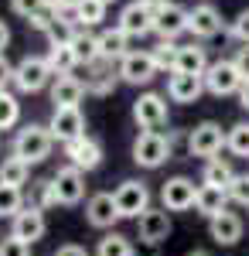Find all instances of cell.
I'll return each mask as SVG.
<instances>
[{
    "instance_id": "6da1fadb",
    "label": "cell",
    "mask_w": 249,
    "mask_h": 256,
    "mask_svg": "<svg viewBox=\"0 0 249 256\" xmlns=\"http://www.w3.org/2000/svg\"><path fill=\"white\" fill-rule=\"evenodd\" d=\"M52 147H55L52 130L41 126V123H28V126H20L18 137H14V158H20L24 164H41V160H48Z\"/></svg>"
},
{
    "instance_id": "7a4b0ae2",
    "label": "cell",
    "mask_w": 249,
    "mask_h": 256,
    "mask_svg": "<svg viewBox=\"0 0 249 256\" xmlns=\"http://www.w3.org/2000/svg\"><path fill=\"white\" fill-rule=\"evenodd\" d=\"M171 150H174L171 137H164L157 130H144L134 140V164L144 168V171H157V168H164L171 160Z\"/></svg>"
},
{
    "instance_id": "3957f363",
    "label": "cell",
    "mask_w": 249,
    "mask_h": 256,
    "mask_svg": "<svg viewBox=\"0 0 249 256\" xmlns=\"http://www.w3.org/2000/svg\"><path fill=\"white\" fill-rule=\"evenodd\" d=\"M226 137H229V134H226L215 120H205V123H198L192 134H188V154H192V158H205V160L218 158L222 147H226Z\"/></svg>"
},
{
    "instance_id": "277c9868",
    "label": "cell",
    "mask_w": 249,
    "mask_h": 256,
    "mask_svg": "<svg viewBox=\"0 0 249 256\" xmlns=\"http://www.w3.org/2000/svg\"><path fill=\"white\" fill-rule=\"evenodd\" d=\"M242 72L236 68V62H212L208 72H205V92L212 96H239V89H242Z\"/></svg>"
},
{
    "instance_id": "5b68a950",
    "label": "cell",
    "mask_w": 249,
    "mask_h": 256,
    "mask_svg": "<svg viewBox=\"0 0 249 256\" xmlns=\"http://www.w3.org/2000/svg\"><path fill=\"white\" fill-rule=\"evenodd\" d=\"M113 198H116V208H120V218H140L150 208V188L136 178L123 181L113 192Z\"/></svg>"
},
{
    "instance_id": "8992f818",
    "label": "cell",
    "mask_w": 249,
    "mask_h": 256,
    "mask_svg": "<svg viewBox=\"0 0 249 256\" xmlns=\"http://www.w3.org/2000/svg\"><path fill=\"white\" fill-rule=\"evenodd\" d=\"M44 232H48V218H44V208H38V205H24L18 216L10 218V236L28 242V246L41 242Z\"/></svg>"
},
{
    "instance_id": "52a82bcc",
    "label": "cell",
    "mask_w": 249,
    "mask_h": 256,
    "mask_svg": "<svg viewBox=\"0 0 249 256\" xmlns=\"http://www.w3.org/2000/svg\"><path fill=\"white\" fill-rule=\"evenodd\" d=\"M52 65L48 58H38V55H28V58L18 62V68H14V86H18L20 92H41L48 82H52Z\"/></svg>"
},
{
    "instance_id": "ba28073f",
    "label": "cell",
    "mask_w": 249,
    "mask_h": 256,
    "mask_svg": "<svg viewBox=\"0 0 249 256\" xmlns=\"http://www.w3.org/2000/svg\"><path fill=\"white\" fill-rule=\"evenodd\" d=\"M134 120L140 130H157L168 126V96L160 92H144V96L134 102Z\"/></svg>"
},
{
    "instance_id": "9c48e42d",
    "label": "cell",
    "mask_w": 249,
    "mask_h": 256,
    "mask_svg": "<svg viewBox=\"0 0 249 256\" xmlns=\"http://www.w3.org/2000/svg\"><path fill=\"white\" fill-rule=\"evenodd\" d=\"M194 198H198V188H194L192 178L184 174L168 178L164 188H160V205L168 212H188V208H194Z\"/></svg>"
},
{
    "instance_id": "30bf717a",
    "label": "cell",
    "mask_w": 249,
    "mask_h": 256,
    "mask_svg": "<svg viewBox=\"0 0 249 256\" xmlns=\"http://www.w3.org/2000/svg\"><path fill=\"white\" fill-rule=\"evenodd\" d=\"M171 212L168 208H147L144 216L136 218V236L140 242H147V246H160V242H168L171 236Z\"/></svg>"
},
{
    "instance_id": "8fae6325",
    "label": "cell",
    "mask_w": 249,
    "mask_h": 256,
    "mask_svg": "<svg viewBox=\"0 0 249 256\" xmlns=\"http://www.w3.org/2000/svg\"><path fill=\"white\" fill-rule=\"evenodd\" d=\"M157 72L160 68H157L150 52H130L120 62V82H126V86H150Z\"/></svg>"
},
{
    "instance_id": "7c38bea8",
    "label": "cell",
    "mask_w": 249,
    "mask_h": 256,
    "mask_svg": "<svg viewBox=\"0 0 249 256\" xmlns=\"http://www.w3.org/2000/svg\"><path fill=\"white\" fill-rule=\"evenodd\" d=\"M52 181H55V192H58V205H78L86 198V171H78L72 164L58 168Z\"/></svg>"
},
{
    "instance_id": "4fadbf2b",
    "label": "cell",
    "mask_w": 249,
    "mask_h": 256,
    "mask_svg": "<svg viewBox=\"0 0 249 256\" xmlns=\"http://www.w3.org/2000/svg\"><path fill=\"white\" fill-rule=\"evenodd\" d=\"M86 222L92 229L102 232H113V226L120 222V208H116V198L110 192H96V195L86 202Z\"/></svg>"
},
{
    "instance_id": "5bb4252c",
    "label": "cell",
    "mask_w": 249,
    "mask_h": 256,
    "mask_svg": "<svg viewBox=\"0 0 249 256\" xmlns=\"http://www.w3.org/2000/svg\"><path fill=\"white\" fill-rule=\"evenodd\" d=\"M48 130H52V137L65 147V144H72V140L86 137V116H82V110H55L52 120H48Z\"/></svg>"
},
{
    "instance_id": "9a60e30c",
    "label": "cell",
    "mask_w": 249,
    "mask_h": 256,
    "mask_svg": "<svg viewBox=\"0 0 249 256\" xmlns=\"http://www.w3.org/2000/svg\"><path fill=\"white\" fill-rule=\"evenodd\" d=\"M65 158H68V164L78 168V171H96L99 164H102V144L86 134V137L65 144Z\"/></svg>"
},
{
    "instance_id": "2e32d148",
    "label": "cell",
    "mask_w": 249,
    "mask_h": 256,
    "mask_svg": "<svg viewBox=\"0 0 249 256\" xmlns=\"http://www.w3.org/2000/svg\"><path fill=\"white\" fill-rule=\"evenodd\" d=\"M184 31H188V10L184 7L168 4V7H160L154 14V34L160 41H174L178 34H184Z\"/></svg>"
},
{
    "instance_id": "e0dca14e",
    "label": "cell",
    "mask_w": 249,
    "mask_h": 256,
    "mask_svg": "<svg viewBox=\"0 0 249 256\" xmlns=\"http://www.w3.org/2000/svg\"><path fill=\"white\" fill-rule=\"evenodd\" d=\"M154 14H157V10H150V7H144L140 0H134V4H126L123 14H120V31H126L130 38H144V34L154 31Z\"/></svg>"
},
{
    "instance_id": "ac0fdd59",
    "label": "cell",
    "mask_w": 249,
    "mask_h": 256,
    "mask_svg": "<svg viewBox=\"0 0 249 256\" xmlns=\"http://www.w3.org/2000/svg\"><path fill=\"white\" fill-rule=\"evenodd\" d=\"M188 31L202 41L215 38V34H222V14L212 4H198L194 10H188Z\"/></svg>"
},
{
    "instance_id": "d6986e66",
    "label": "cell",
    "mask_w": 249,
    "mask_h": 256,
    "mask_svg": "<svg viewBox=\"0 0 249 256\" xmlns=\"http://www.w3.org/2000/svg\"><path fill=\"white\" fill-rule=\"evenodd\" d=\"M205 92V79L202 76H181V72H171L168 79V99L171 102H181V106H192L198 102Z\"/></svg>"
},
{
    "instance_id": "ffe728a7",
    "label": "cell",
    "mask_w": 249,
    "mask_h": 256,
    "mask_svg": "<svg viewBox=\"0 0 249 256\" xmlns=\"http://www.w3.org/2000/svg\"><path fill=\"white\" fill-rule=\"evenodd\" d=\"M86 96V82L76 76H55L52 82V102L55 110H78V102Z\"/></svg>"
},
{
    "instance_id": "44dd1931",
    "label": "cell",
    "mask_w": 249,
    "mask_h": 256,
    "mask_svg": "<svg viewBox=\"0 0 249 256\" xmlns=\"http://www.w3.org/2000/svg\"><path fill=\"white\" fill-rule=\"evenodd\" d=\"M246 232V222L236 216V212H222L218 218H212L208 222V236L215 246H236L239 239Z\"/></svg>"
},
{
    "instance_id": "7402d4cb",
    "label": "cell",
    "mask_w": 249,
    "mask_h": 256,
    "mask_svg": "<svg viewBox=\"0 0 249 256\" xmlns=\"http://www.w3.org/2000/svg\"><path fill=\"white\" fill-rule=\"evenodd\" d=\"M194 212L198 216L218 218L222 212H229V192L226 188H212V184H198V198H194Z\"/></svg>"
},
{
    "instance_id": "603a6c76",
    "label": "cell",
    "mask_w": 249,
    "mask_h": 256,
    "mask_svg": "<svg viewBox=\"0 0 249 256\" xmlns=\"http://www.w3.org/2000/svg\"><path fill=\"white\" fill-rule=\"evenodd\" d=\"M208 65L212 62H208V55H205L202 44H181V52H178V58H174L171 72H181V76H202V79H205Z\"/></svg>"
},
{
    "instance_id": "cb8c5ba5",
    "label": "cell",
    "mask_w": 249,
    "mask_h": 256,
    "mask_svg": "<svg viewBox=\"0 0 249 256\" xmlns=\"http://www.w3.org/2000/svg\"><path fill=\"white\" fill-rule=\"evenodd\" d=\"M92 68V76L86 79V92H92V96H110L116 89V82H120V72H113V62L99 58L89 65Z\"/></svg>"
},
{
    "instance_id": "d4e9b609",
    "label": "cell",
    "mask_w": 249,
    "mask_h": 256,
    "mask_svg": "<svg viewBox=\"0 0 249 256\" xmlns=\"http://www.w3.org/2000/svg\"><path fill=\"white\" fill-rule=\"evenodd\" d=\"M126 31H120V28H110V31H102L99 34V55L106 62H123L130 55V48H126Z\"/></svg>"
},
{
    "instance_id": "484cf974",
    "label": "cell",
    "mask_w": 249,
    "mask_h": 256,
    "mask_svg": "<svg viewBox=\"0 0 249 256\" xmlns=\"http://www.w3.org/2000/svg\"><path fill=\"white\" fill-rule=\"evenodd\" d=\"M236 171L226 158H212L205 160V171H202V184H212V188H229Z\"/></svg>"
},
{
    "instance_id": "4316f807",
    "label": "cell",
    "mask_w": 249,
    "mask_h": 256,
    "mask_svg": "<svg viewBox=\"0 0 249 256\" xmlns=\"http://www.w3.org/2000/svg\"><path fill=\"white\" fill-rule=\"evenodd\" d=\"M31 181V164H24L20 158H4L0 164V184H10V188H24Z\"/></svg>"
},
{
    "instance_id": "83f0119b",
    "label": "cell",
    "mask_w": 249,
    "mask_h": 256,
    "mask_svg": "<svg viewBox=\"0 0 249 256\" xmlns=\"http://www.w3.org/2000/svg\"><path fill=\"white\" fill-rule=\"evenodd\" d=\"M72 52H76V58H78V65H92V62H99L102 55H99V34H92V31H78L76 34V41H72Z\"/></svg>"
},
{
    "instance_id": "f1b7e54d",
    "label": "cell",
    "mask_w": 249,
    "mask_h": 256,
    "mask_svg": "<svg viewBox=\"0 0 249 256\" xmlns=\"http://www.w3.org/2000/svg\"><path fill=\"white\" fill-rule=\"evenodd\" d=\"M96 256H136L134 253V242L123 236V232H106V236L99 239V246H96Z\"/></svg>"
},
{
    "instance_id": "f546056e",
    "label": "cell",
    "mask_w": 249,
    "mask_h": 256,
    "mask_svg": "<svg viewBox=\"0 0 249 256\" xmlns=\"http://www.w3.org/2000/svg\"><path fill=\"white\" fill-rule=\"evenodd\" d=\"M226 150H229L232 158H246L249 160V123H236V126H229Z\"/></svg>"
},
{
    "instance_id": "4dcf8cb0",
    "label": "cell",
    "mask_w": 249,
    "mask_h": 256,
    "mask_svg": "<svg viewBox=\"0 0 249 256\" xmlns=\"http://www.w3.org/2000/svg\"><path fill=\"white\" fill-rule=\"evenodd\" d=\"M48 65H52L55 76H72V68L78 65L72 44H65V48H52V52H48Z\"/></svg>"
},
{
    "instance_id": "1f68e13d",
    "label": "cell",
    "mask_w": 249,
    "mask_h": 256,
    "mask_svg": "<svg viewBox=\"0 0 249 256\" xmlns=\"http://www.w3.org/2000/svg\"><path fill=\"white\" fill-rule=\"evenodd\" d=\"M76 20L89 31V28H96V24H102L106 20V4H99V0H82L76 10Z\"/></svg>"
},
{
    "instance_id": "d6a6232c",
    "label": "cell",
    "mask_w": 249,
    "mask_h": 256,
    "mask_svg": "<svg viewBox=\"0 0 249 256\" xmlns=\"http://www.w3.org/2000/svg\"><path fill=\"white\" fill-rule=\"evenodd\" d=\"M58 18H62V10H58L52 0H44V7H38V10L28 18V24H31L34 31H41V34H48V31L55 28V20H58Z\"/></svg>"
},
{
    "instance_id": "836d02e7",
    "label": "cell",
    "mask_w": 249,
    "mask_h": 256,
    "mask_svg": "<svg viewBox=\"0 0 249 256\" xmlns=\"http://www.w3.org/2000/svg\"><path fill=\"white\" fill-rule=\"evenodd\" d=\"M20 208H24V195H20V188L0 184V218H14Z\"/></svg>"
},
{
    "instance_id": "e575fe53",
    "label": "cell",
    "mask_w": 249,
    "mask_h": 256,
    "mask_svg": "<svg viewBox=\"0 0 249 256\" xmlns=\"http://www.w3.org/2000/svg\"><path fill=\"white\" fill-rule=\"evenodd\" d=\"M18 120H20V102H18V96L0 92V130L18 126Z\"/></svg>"
},
{
    "instance_id": "d590c367",
    "label": "cell",
    "mask_w": 249,
    "mask_h": 256,
    "mask_svg": "<svg viewBox=\"0 0 249 256\" xmlns=\"http://www.w3.org/2000/svg\"><path fill=\"white\" fill-rule=\"evenodd\" d=\"M76 24L72 20H65V18H58L55 20V28L48 31V41H52V48H65V44H72L76 41Z\"/></svg>"
},
{
    "instance_id": "8d00e7d4",
    "label": "cell",
    "mask_w": 249,
    "mask_h": 256,
    "mask_svg": "<svg viewBox=\"0 0 249 256\" xmlns=\"http://www.w3.org/2000/svg\"><path fill=\"white\" fill-rule=\"evenodd\" d=\"M178 52H181V44H174V41H160L150 55H154V62H157V68H174Z\"/></svg>"
},
{
    "instance_id": "74e56055",
    "label": "cell",
    "mask_w": 249,
    "mask_h": 256,
    "mask_svg": "<svg viewBox=\"0 0 249 256\" xmlns=\"http://www.w3.org/2000/svg\"><path fill=\"white\" fill-rule=\"evenodd\" d=\"M226 192H229V202H236V205H249V174H236Z\"/></svg>"
},
{
    "instance_id": "f35d334b",
    "label": "cell",
    "mask_w": 249,
    "mask_h": 256,
    "mask_svg": "<svg viewBox=\"0 0 249 256\" xmlns=\"http://www.w3.org/2000/svg\"><path fill=\"white\" fill-rule=\"evenodd\" d=\"M58 205V192H55V181H38V208H55Z\"/></svg>"
},
{
    "instance_id": "ab89813d",
    "label": "cell",
    "mask_w": 249,
    "mask_h": 256,
    "mask_svg": "<svg viewBox=\"0 0 249 256\" xmlns=\"http://www.w3.org/2000/svg\"><path fill=\"white\" fill-rule=\"evenodd\" d=\"M0 256H31V246L14 236H7V239H0Z\"/></svg>"
},
{
    "instance_id": "60d3db41",
    "label": "cell",
    "mask_w": 249,
    "mask_h": 256,
    "mask_svg": "<svg viewBox=\"0 0 249 256\" xmlns=\"http://www.w3.org/2000/svg\"><path fill=\"white\" fill-rule=\"evenodd\" d=\"M229 34H232V38H239L242 44H249V7H246V10H239V18L232 20Z\"/></svg>"
},
{
    "instance_id": "b9f144b4",
    "label": "cell",
    "mask_w": 249,
    "mask_h": 256,
    "mask_svg": "<svg viewBox=\"0 0 249 256\" xmlns=\"http://www.w3.org/2000/svg\"><path fill=\"white\" fill-rule=\"evenodd\" d=\"M38 7H44V0H10V10H14L18 18H24V20L31 18Z\"/></svg>"
},
{
    "instance_id": "7bdbcfd3",
    "label": "cell",
    "mask_w": 249,
    "mask_h": 256,
    "mask_svg": "<svg viewBox=\"0 0 249 256\" xmlns=\"http://www.w3.org/2000/svg\"><path fill=\"white\" fill-rule=\"evenodd\" d=\"M14 68H18V65H10V62L0 55V92H7V86L14 82Z\"/></svg>"
},
{
    "instance_id": "ee69618b",
    "label": "cell",
    "mask_w": 249,
    "mask_h": 256,
    "mask_svg": "<svg viewBox=\"0 0 249 256\" xmlns=\"http://www.w3.org/2000/svg\"><path fill=\"white\" fill-rule=\"evenodd\" d=\"M52 256H92L86 246H78V242H65V246H58Z\"/></svg>"
},
{
    "instance_id": "f6af8a7d",
    "label": "cell",
    "mask_w": 249,
    "mask_h": 256,
    "mask_svg": "<svg viewBox=\"0 0 249 256\" xmlns=\"http://www.w3.org/2000/svg\"><path fill=\"white\" fill-rule=\"evenodd\" d=\"M236 68H239V72H242V79H249V44H242V48H239V52H236Z\"/></svg>"
},
{
    "instance_id": "bcb514c9",
    "label": "cell",
    "mask_w": 249,
    "mask_h": 256,
    "mask_svg": "<svg viewBox=\"0 0 249 256\" xmlns=\"http://www.w3.org/2000/svg\"><path fill=\"white\" fill-rule=\"evenodd\" d=\"M7 44H10V28H7V24L0 20V55L7 52Z\"/></svg>"
},
{
    "instance_id": "7dc6e473",
    "label": "cell",
    "mask_w": 249,
    "mask_h": 256,
    "mask_svg": "<svg viewBox=\"0 0 249 256\" xmlns=\"http://www.w3.org/2000/svg\"><path fill=\"white\" fill-rule=\"evenodd\" d=\"M52 4H55L58 10H78V4H82V0H52Z\"/></svg>"
},
{
    "instance_id": "c3c4849f",
    "label": "cell",
    "mask_w": 249,
    "mask_h": 256,
    "mask_svg": "<svg viewBox=\"0 0 249 256\" xmlns=\"http://www.w3.org/2000/svg\"><path fill=\"white\" fill-rule=\"evenodd\" d=\"M239 106H242V110H249V79L242 82V89H239Z\"/></svg>"
},
{
    "instance_id": "681fc988",
    "label": "cell",
    "mask_w": 249,
    "mask_h": 256,
    "mask_svg": "<svg viewBox=\"0 0 249 256\" xmlns=\"http://www.w3.org/2000/svg\"><path fill=\"white\" fill-rule=\"evenodd\" d=\"M140 4H144V7H150V10H160V7H168L171 0H140Z\"/></svg>"
},
{
    "instance_id": "f907efd6",
    "label": "cell",
    "mask_w": 249,
    "mask_h": 256,
    "mask_svg": "<svg viewBox=\"0 0 249 256\" xmlns=\"http://www.w3.org/2000/svg\"><path fill=\"white\" fill-rule=\"evenodd\" d=\"M188 256H208V253H202V250H194V253H188Z\"/></svg>"
},
{
    "instance_id": "816d5d0a",
    "label": "cell",
    "mask_w": 249,
    "mask_h": 256,
    "mask_svg": "<svg viewBox=\"0 0 249 256\" xmlns=\"http://www.w3.org/2000/svg\"><path fill=\"white\" fill-rule=\"evenodd\" d=\"M99 4H106V7H110V4H116V0H99Z\"/></svg>"
}]
</instances>
